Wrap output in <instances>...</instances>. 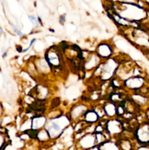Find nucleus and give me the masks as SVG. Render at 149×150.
<instances>
[{"label": "nucleus", "instance_id": "f257e3e1", "mask_svg": "<svg viewBox=\"0 0 149 150\" xmlns=\"http://www.w3.org/2000/svg\"><path fill=\"white\" fill-rule=\"evenodd\" d=\"M136 137L138 138V141L141 144H146L149 143V124H146L142 127L138 128L136 131Z\"/></svg>", "mask_w": 149, "mask_h": 150}, {"label": "nucleus", "instance_id": "f03ea898", "mask_svg": "<svg viewBox=\"0 0 149 150\" xmlns=\"http://www.w3.org/2000/svg\"><path fill=\"white\" fill-rule=\"evenodd\" d=\"M144 83V80L142 77H133L129 80H127V84H129V87L133 89H139L142 88V85Z\"/></svg>", "mask_w": 149, "mask_h": 150}, {"label": "nucleus", "instance_id": "7ed1b4c3", "mask_svg": "<svg viewBox=\"0 0 149 150\" xmlns=\"http://www.w3.org/2000/svg\"><path fill=\"white\" fill-rule=\"evenodd\" d=\"M99 54L102 57H108L111 54V49L107 44H101L99 47Z\"/></svg>", "mask_w": 149, "mask_h": 150}, {"label": "nucleus", "instance_id": "20e7f679", "mask_svg": "<svg viewBox=\"0 0 149 150\" xmlns=\"http://www.w3.org/2000/svg\"><path fill=\"white\" fill-rule=\"evenodd\" d=\"M97 119H98V116L93 112H89L86 115V120L88 121V122H95V121H97Z\"/></svg>", "mask_w": 149, "mask_h": 150}, {"label": "nucleus", "instance_id": "39448f33", "mask_svg": "<svg viewBox=\"0 0 149 150\" xmlns=\"http://www.w3.org/2000/svg\"><path fill=\"white\" fill-rule=\"evenodd\" d=\"M12 28H13L14 31H15V32H16L17 34H18L19 36H23V33H22V32H21L20 31H19L18 29H17V28H16V27H15L14 25H12Z\"/></svg>", "mask_w": 149, "mask_h": 150}, {"label": "nucleus", "instance_id": "423d86ee", "mask_svg": "<svg viewBox=\"0 0 149 150\" xmlns=\"http://www.w3.org/2000/svg\"><path fill=\"white\" fill-rule=\"evenodd\" d=\"M30 20H31V22H32V23H35V25H37V24H38L37 21H36V20H35V18H34L33 16H30Z\"/></svg>", "mask_w": 149, "mask_h": 150}, {"label": "nucleus", "instance_id": "0eeeda50", "mask_svg": "<svg viewBox=\"0 0 149 150\" xmlns=\"http://www.w3.org/2000/svg\"><path fill=\"white\" fill-rule=\"evenodd\" d=\"M65 15H64V16H62V17H61V18H60V22L62 23V24H63V23H64V22H65Z\"/></svg>", "mask_w": 149, "mask_h": 150}, {"label": "nucleus", "instance_id": "6e6552de", "mask_svg": "<svg viewBox=\"0 0 149 150\" xmlns=\"http://www.w3.org/2000/svg\"><path fill=\"white\" fill-rule=\"evenodd\" d=\"M17 51L19 52V53H21V52H23V50H22V48H21V46H18V47H17Z\"/></svg>", "mask_w": 149, "mask_h": 150}, {"label": "nucleus", "instance_id": "1a4fd4ad", "mask_svg": "<svg viewBox=\"0 0 149 150\" xmlns=\"http://www.w3.org/2000/svg\"><path fill=\"white\" fill-rule=\"evenodd\" d=\"M35 41H36L35 39H32V40H31V43H30V47H31V46H32V44H33V43L35 42Z\"/></svg>", "mask_w": 149, "mask_h": 150}, {"label": "nucleus", "instance_id": "9d476101", "mask_svg": "<svg viewBox=\"0 0 149 150\" xmlns=\"http://www.w3.org/2000/svg\"><path fill=\"white\" fill-rule=\"evenodd\" d=\"M38 20H39V22L42 25V20H41V18H40V17H38Z\"/></svg>", "mask_w": 149, "mask_h": 150}, {"label": "nucleus", "instance_id": "9b49d317", "mask_svg": "<svg viewBox=\"0 0 149 150\" xmlns=\"http://www.w3.org/2000/svg\"><path fill=\"white\" fill-rule=\"evenodd\" d=\"M146 115H147V118L149 119V109H148V111H147V112H146Z\"/></svg>", "mask_w": 149, "mask_h": 150}]
</instances>
